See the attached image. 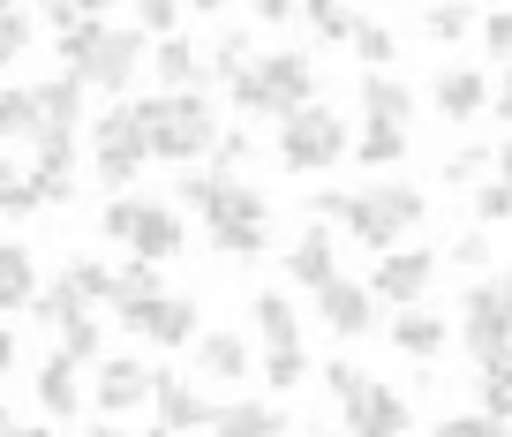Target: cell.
Returning <instances> with one entry per match:
<instances>
[{
  "mask_svg": "<svg viewBox=\"0 0 512 437\" xmlns=\"http://www.w3.org/2000/svg\"><path fill=\"white\" fill-rule=\"evenodd\" d=\"M430 219V196L415 181L377 174L369 189H317L309 196V227H347V242H362L369 257H392L407 249V234Z\"/></svg>",
  "mask_w": 512,
  "mask_h": 437,
  "instance_id": "1",
  "label": "cell"
},
{
  "mask_svg": "<svg viewBox=\"0 0 512 437\" xmlns=\"http://www.w3.org/2000/svg\"><path fill=\"white\" fill-rule=\"evenodd\" d=\"M53 53H61V76H76L83 91H106L113 106H121L128 83H136V68L151 61V38L136 31V23H106V8H98L83 31L53 38Z\"/></svg>",
  "mask_w": 512,
  "mask_h": 437,
  "instance_id": "2",
  "label": "cell"
},
{
  "mask_svg": "<svg viewBox=\"0 0 512 437\" xmlns=\"http://www.w3.org/2000/svg\"><path fill=\"white\" fill-rule=\"evenodd\" d=\"M128 114L144 121V144H151V166H196L211 159L219 144V106L211 91H151V98H128Z\"/></svg>",
  "mask_w": 512,
  "mask_h": 437,
  "instance_id": "3",
  "label": "cell"
},
{
  "mask_svg": "<svg viewBox=\"0 0 512 437\" xmlns=\"http://www.w3.org/2000/svg\"><path fill=\"white\" fill-rule=\"evenodd\" d=\"M226 106H234L241 121H287L302 114V106H317V61H309L302 46H279V53H256V68L241 83H226Z\"/></svg>",
  "mask_w": 512,
  "mask_h": 437,
  "instance_id": "4",
  "label": "cell"
},
{
  "mask_svg": "<svg viewBox=\"0 0 512 437\" xmlns=\"http://www.w3.org/2000/svg\"><path fill=\"white\" fill-rule=\"evenodd\" d=\"M98 234L121 242L128 257H144V264H174L181 249H189V219H181L174 204H151V196H106Z\"/></svg>",
  "mask_w": 512,
  "mask_h": 437,
  "instance_id": "5",
  "label": "cell"
},
{
  "mask_svg": "<svg viewBox=\"0 0 512 437\" xmlns=\"http://www.w3.org/2000/svg\"><path fill=\"white\" fill-rule=\"evenodd\" d=\"M354 151V136H347V114H332V106H302V114H287L272 129V159L287 166V174H332L339 159Z\"/></svg>",
  "mask_w": 512,
  "mask_h": 437,
  "instance_id": "6",
  "label": "cell"
},
{
  "mask_svg": "<svg viewBox=\"0 0 512 437\" xmlns=\"http://www.w3.org/2000/svg\"><path fill=\"white\" fill-rule=\"evenodd\" d=\"M144 166H151V144H144V121L128 114V98L106 106V114H91V174H98V189L128 196L144 181Z\"/></svg>",
  "mask_w": 512,
  "mask_h": 437,
  "instance_id": "7",
  "label": "cell"
},
{
  "mask_svg": "<svg viewBox=\"0 0 512 437\" xmlns=\"http://www.w3.org/2000/svg\"><path fill=\"white\" fill-rule=\"evenodd\" d=\"M452 332H460L475 377H482V370H512V309H505V294H497L490 279H467L460 324H452Z\"/></svg>",
  "mask_w": 512,
  "mask_h": 437,
  "instance_id": "8",
  "label": "cell"
},
{
  "mask_svg": "<svg viewBox=\"0 0 512 437\" xmlns=\"http://www.w3.org/2000/svg\"><path fill=\"white\" fill-rule=\"evenodd\" d=\"M113 324H121L128 340H151V347H166V355H181V347H196V332H204V302H196V294H174V287H166L159 302L113 309Z\"/></svg>",
  "mask_w": 512,
  "mask_h": 437,
  "instance_id": "9",
  "label": "cell"
},
{
  "mask_svg": "<svg viewBox=\"0 0 512 437\" xmlns=\"http://www.w3.org/2000/svg\"><path fill=\"white\" fill-rule=\"evenodd\" d=\"M430 279H437V249L407 242V249H392V257H377V272H369L362 287L377 294V309H384V302H392V309H422Z\"/></svg>",
  "mask_w": 512,
  "mask_h": 437,
  "instance_id": "10",
  "label": "cell"
},
{
  "mask_svg": "<svg viewBox=\"0 0 512 437\" xmlns=\"http://www.w3.org/2000/svg\"><path fill=\"white\" fill-rule=\"evenodd\" d=\"M151 377H159V370H151V362H136V355H106V362H98V377H91V407H98V415H144V407H151Z\"/></svg>",
  "mask_w": 512,
  "mask_h": 437,
  "instance_id": "11",
  "label": "cell"
},
{
  "mask_svg": "<svg viewBox=\"0 0 512 437\" xmlns=\"http://www.w3.org/2000/svg\"><path fill=\"white\" fill-rule=\"evenodd\" d=\"M317 317H324V332H332V340H369L384 309H377V294H369L362 279H347V272H339L332 287L317 294Z\"/></svg>",
  "mask_w": 512,
  "mask_h": 437,
  "instance_id": "12",
  "label": "cell"
},
{
  "mask_svg": "<svg viewBox=\"0 0 512 437\" xmlns=\"http://www.w3.org/2000/svg\"><path fill=\"white\" fill-rule=\"evenodd\" d=\"M430 106H437V121L467 129V121L490 114V76H482V68H467V61L437 68V76H430Z\"/></svg>",
  "mask_w": 512,
  "mask_h": 437,
  "instance_id": "13",
  "label": "cell"
},
{
  "mask_svg": "<svg viewBox=\"0 0 512 437\" xmlns=\"http://www.w3.org/2000/svg\"><path fill=\"white\" fill-rule=\"evenodd\" d=\"M339 415H347V437H407V430H415V407H407V392H400V385H377V377H369L362 400L339 407Z\"/></svg>",
  "mask_w": 512,
  "mask_h": 437,
  "instance_id": "14",
  "label": "cell"
},
{
  "mask_svg": "<svg viewBox=\"0 0 512 437\" xmlns=\"http://www.w3.org/2000/svg\"><path fill=\"white\" fill-rule=\"evenodd\" d=\"M279 264H287V287L324 294V287L339 279V234H332V227H302V234L287 242V257H279Z\"/></svg>",
  "mask_w": 512,
  "mask_h": 437,
  "instance_id": "15",
  "label": "cell"
},
{
  "mask_svg": "<svg viewBox=\"0 0 512 437\" xmlns=\"http://www.w3.org/2000/svg\"><path fill=\"white\" fill-rule=\"evenodd\" d=\"M31 196L38 204H68L76 196V136H53V129H38V159H31Z\"/></svg>",
  "mask_w": 512,
  "mask_h": 437,
  "instance_id": "16",
  "label": "cell"
},
{
  "mask_svg": "<svg viewBox=\"0 0 512 437\" xmlns=\"http://www.w3.org/2000/svg\"><path fill=\"white\" fill-rule=\"evenodd\" d=\"M31 392H38V407H46V422H76V415H83V400H91V392H83V370L61 355V347L38 362Z\"/></svg>",
  "mask_w": 512,
  "mask_h": 437,
  "instance_id": "17",
  "label": "cell"
},
{
  "mask_svg": "<svg viewBox=\"0 0 512 437\" xmlns=\"http://www.w3.org/2000/svg\"><path fill=\"white\" fill-rule=\"evenodd\" d=\"M384 340H392V355H407V362H437L452 347V317H437V309H400V317L384 324Z\"/></svg>",
  "mask_w": 512,
  "mask_h": 437,
  "instance_id": "18",
  "label": "cell"
},
{
  "mask_svg": "<svg viewBox=\"0 0 512 437\" xmlns=\"http://www.w3.org/2000/svg\"><path fill=\"white\" fill-rule=\"evenodd\" d=\"M31 98H38V121H46L53 136H76L83 121H91V91H83L76 76H61V68H53V76H38Z\"/></svg>",
  "mask_w": 512,
  "mask_h": 437,
  "instance_id": "19",
  "label": "cell"
},
{
  "mask_svg": "<svg viewBox=\"0 0 512 437\" xmlns=\"http://www.w3.org/2000/svg\"><path fill=\"white\" fill-rule=\"evenodd\" d=\"M151 407H159V430H174V437L181 430H211V415H219V407H211L196 385H181L174 370L151 377Z\"/></svg>",
  "mask_w": 512,
  "mask_h": 437,
  "instance_id": "20",
  "label": "cell"
},
{
  "mask_svg": "<svg viewBox=\"0 0 512 437\" xmlns=\"http://www.w3.org/2000/svg\"><path fill=\"white\" fill-rule=\"evenodd\" d=\"M354 106H362L369 129H407V121H415V83H400V76H362V83H354Z\"/></svg>",
  "mask_w": 512,
  "mask_h": 437,
  "instance_id": "21",
  "label": "cell"
},
{
  "mask_svg": "<svg viewBox=\"0 0 512 437\" xmlns=\"http://www.w3.org/2000/svg\"><path fill=\"white\" fill-rule=\"evenodd\" d=\"M189 362H196L204 385H241V377H249V340H241V332H196Z\"/></svg>",
  "mask_w": 512,
  "mask_h": 437,
  "instance_id": "22",
  "label": "cell"
},
{
  "mask_svg": "<svg viewBox=\"0 0 512 437\" xmlns=\"http://www.w3.org/2000/svg\"><path fill=\"white\" fill-rule=\"evenodd\" d=\"M249 332H256L264 347H302L294 294H287V287H256V294H249Z\"/></svg>",
  "mask_w": 512,
  "mask_h": 437,
  "instance_id": "23",
  "label": "cell"
},
{
  "mask_svg": "<svg viewBox=\"0 0 512 437\" xmlns=\"http://www.w3.org/2000/svg\"><path fill=\"white\" fill-rule=\"evenodd\" d=\"M151 76H159V91H204V46L159 38V46H151Z\"/></svg>",
  "mask_w": 512,
  "mask_h": 437,
  "instance_id": "24",
  "label": "cell"
},
{
  "mask_svg": "<svg viewBox=\"0 0 512 437\" xmlns=\"http://www.w3.org/2000/svg\"><path fill=\"white\" fill-rule=\"evenodd\" d=\"M204 227H272V196L256 189V181L226 174V189H219V211H211Z\"/></svg>",
  "mask_w": 512,
  "mask_h": 437,
  "instance_id": "25",
  "label": "cell"
},
{
  "mask_svg": "<svg viewBox=\"0 0 512 437\" xmlns=\"http://www.w3.org/2000/svg\"><path fill=\"white\" fill-rule=\"evenodd\" d=\"M211 437H287V415L272 400H226L211 415Z\"/></svg>",
  "mask_w": 512,
  "mask_h": 437,
  "instance_id": "26",
  "label": "cell"
},
{
  "mask_svg": "<svg viewBox=\"0 0 512 437\" xmlns=\"http://www.w3.org/2000/svg\"><path fill=\"white\" fill-rule=\"evenodd\" d=\"M31 294H38V257L23 242H0V317L31 309Z\"/></svg>",
  "mask_w": 512,
  "mask_h": 437,
  "instance_id": "27",
  "label": "cell"
},
{
  "mask_svg": "<svg viewBox=\"0 0 512 437\" xmlns=\"http://www.w3.org/2000/svg\"><path fill=\"white\" fill-rule=\"evenodd\" d=\"M159 294H166V264L128 257V264H113V302L106 309H136V302H159Z\"/></svg>",
  "mask_w": 512,
  "mask_h": 437,
  "instance_id": "28",
  "label": "cell"
},
{
  "mask_svg": "<svg viewBox=\"0 0 512 437\" xmlns=\"http://www.w3.org/2000/svg\"><path fill=\"white\" fill-rule=\"evenodd\" d=\"M38 98L31 83H0V144H38Z\"/></svg>",
  "mask_w": 512,
  "mask_h": 437,
  "instance_id": "29",
  "label": "cell"
},
{
  "mask_svg": "<svg viewBox=\"0 0 512 437\" xmlns=\"http://www.w3.org/2000/svg\"><path fill=\"white\" fill-rule=\"evenodd\" d=\"M61 287L76 294L83 309H106V302H113V264H98V257H68V264H61Z\"/></svg>",
  "mask_w": 512,
  "mask_h": 437,
  "instance_id": "30",
  "label": "cell"
},
{
  "mask_svg": "<svg viewBox=\"0 0 512 437\" xmlns=\"http://www.w3.org/2000/svg\"><path fill=\"white\" fill-rule=\"evenodd\" d=\"M31 317H38V332H53V340H61L68 324H76V317H91V309H83V302H76V294H68V287H61V279H46V287H38V294H31Z\"/></svg>",
  "mask_w": 512,
  "mask_h": 437,
  "instance_id": "31",
  "label": "cell"
},
{
  "mask_svg": "<svg viewBox=\"0 0 512 437\" xmlns=\"http://www.w3.org/2000/svg\"><path fill=\"white\" fill-rule=\"evenodd\" d=\"M249 68H256V46H249L241 31H226L219 46H204V76H211V83H241Z\"/></svg>",
  "mask_w": 512,
  "mask_h": 437,
  "instance_id": "32",
  "label": "cell"
},
{
  "mask_svg": "<svg viewBox=\"0 0 512 437\" xmlns=\"http://www.w3.org/2000/svg\"><path fill=\"white\" fill-rule=\"evenodd\" d=\"M219 189H226V174H211V166L204 174H181L174 181V211L181 219H211V211H219Z\"/></svg>",
  "mask_w": 512,
  "mask_h": 437,
  "instance_id": "33",
  "label": "cell"
},
{
  "mask_svg": "<svg viewBox=\"0 0 512 437\" xmlns=\"http://www.w3.org/2000/svg\"><path fill=\"white\" fill-rule=\"evenodd\" d=\"M354 61H362V76H392V61H400V38L384 31V23L362 16V31H354Z\"/></svg>",
  "mask_w": 512,
  "mask_h": 437,
  "instance_id": "34",
  "label": "cell"
},
{
  "mask_svg": "<svg viewBox=\"0 0 512 437\" xmlns=\"http://www.w3.org/2000/svg\"><path fill=\"white\" fill-rule=\"evenodd\" d=\"M354 159H362L369 174L400 166V159H407V129H369V121H362V136H354Z\"/></svg>",
  "mask_w": 512,
  "mask_h": 437,
  "instance_id": "35",
  "label": "cell"
},
{
  "mask_svg": "<svg viewBox=\"0 0 512 437\" xmlns=\"http://www.w3.org/2000/svg\"><path fill=\"white\" fill-rule=\"evenodd\" d=\"M31 46H38V16H31V8H8V0H0V68H16Z\"/></svg>",
  "mask_w": 512,
  "mask_h": 437,
  "instance_id": "36",
  "label": "cell"
},
{
  "mask_svg": "<svg viewBox=\"0 0 512 437\" xmlns=\"http://www.w3.org/2000/svg\"><path fill=\"white\" fill-rule=\"evenodd\" d=\"M61 355L76 362V370H98V362H106V324H98V317H76V324L61 332Z\"/></svg>",
  "mask_w": 512,
  "mask_h": 437,
  "instance_id": "37",
  "label": "cell"
},
{
  "mask_svg": "<svg viewBox=\"0 0 512 437\" xmlns=\"http://www.w3.org/2000/svg\"><path fill=\"white\" fill-rule=\"evenodd\" d=\"M211 257H264L272 249V227H204Z\"/></svg>",
  "mask_w": 512,
  "mask_h": 437,
  "instance_id": "38",
  "label": "cell"
},
{
  "mask_svg": "<svg viewBox=\"0 0 512 437\" xmlns=\"http://www.w3.org/2000/svg\"><path fill=\"white\" fill-rule=\"evenodd\" d=\"M38 196H31V181H23V166L8 159V151H0V219H38Z\"/></svg>",
  "mask_w": 512,
  "mask_h": 437,
  "instance_id": "39",
  "label": "cell"
},
{
  "mask_svg": "<svg viewBox=\"0 0 512 437\" xmlns=\"http://www.w3.org/2000/svg\"><path fill=\"white\" fill-rule=\"evenodd\" d=\"M467 211H475L482 234L505 227V219H512V189H505V181H475V189H467Z\"/></svg>",
  "mask_w": 512,
  "mask_h": 437,
  "instance_id": "40",
  "label": "cell"
},
{
  "mask_svg": "<svg viewBox=\"0 0 512 437\" xmlns=\"http://www.w3.org/2000/svg\"><path fill=\"white\" fill-rule=\"evenodd\" d=\"M309 377V347H264V385L272 392H294Z\"/></svg>",
  "mask_w": 512,
  "mask_h": 437,
  "instance_id": "41",
  "label": "cell"
},
{
  "mask_svg": "<svg viewBox=\"0 0 512 437\" xmlns=\"http://www.w3.org/2000/svg\"><path fill=\"white\" fill-rule=\"evenodd\" d=\"M302 23L324 38V46H354V31H362V16H354V8H302Z\"/></svg>",
  "mask_w": 512,
  "mask_h": 437,
  "instance_id": "42",
  "label": "cell"
},
{
  "mask_svg": "<svg viewBox=\"0 0 512 437\" xmlns=\"http://www.w3.org/2000/svg\"><path fill=\"white\" fill-rule=\"evenodd\" d=\"M475 415L512 422V370H482V377H475Z\"/></svg>",
  "mask_w": 512,
  "mask_h": 437,
  "instance_id": "43",
  "label": "cell"
},
{
  "mask_svg": "<svg viewBox=\"0 0 512 437\" xmlns=\"http://www.w3.org/2000/svg\"><path fill=\"white\" fill-rule=\"evenodd\" d=\"M430 437H512V422L475 415V407H467V415H437V422H430Z\"/></svg>",
  "mask_w": 512,
  "mask_h": 437,
  "instance_id": "44",
  "label": "cell"
},
{
  "mask_svg": "<svg viewBox=\"0 0 512 437\" xmlns=\"http://www.w3.org/2000/svg\"><path fill=\"white\" fill-rule=\"evenodd\" d=\"M128 23H136L151 46H159V38H181V0H144V8H136Z\"/></svg>",
  "mask_w": 512,
  "mask_h": 437,
  "instance_id": "45",
  "label": "cell"
},
{
  "mask_svg": "<svg viewBox=\"0 0 512 437\" xmlns=\"http://www.w3.org/2000/svg\"><path fill=\"white\" fill-rule=\"evenodd\" d=\"M490 257H497V249H490V234H482V227H467V234H452V242H445V264H460V272H490Z\"/></svg>",
  "mask_w": 512,
  "mask_h": 437,
  "instance_id": "46",
  "label": "cell"
},
{
  "mask_svg": "<svg viewBox=\"0 0 512 437\" xmlns=\"http://www.w3.org/2000/svg\"><path fill=\"white\" fill-rule=\"evenodd\" d=\"M362 385H369V370H362V362H347V355H332V362H324V392H332L339 407H354V400H362Z\"/></svg>",
  "mask_w": 512,
  "mask_h": 437,
  "instance_id": "47",
  "label": "cell"
},
{
  "mask_svg": "<svg viewBox=\"0 0 512 437\" xmlns=\"http://www.w3.org/2000/svg\"><path fill=\"white\" fill-rule=\"evenodd\" d=\"M475 23H482V16H467V8H422V31H430L437 46H460Z\"/></svg>",
  "mask_w": 512,
  "mask_h": 437,
  "instance_id": "48",
  "label": "cell"
},
{
  "mask_svg": "<svg viewBox=\"0 0 512 437\" xmlns=\"http://www.w3.org/2000/svg\"><path fill=\"white\" fill-rule=\"evenodd\" d=\"M445 181H452V189H475V181H490V151H482V144L452 151V159H445Z\"/></svg>",
  "mask_w": 512,
  "mask_h": 437,
  "instance_id": "49",
  "label": "cell"
},
{
  "mask_svg": "<svg viewBox=\"0 0 512 437\" xmlns=\"http://www.w3.org/2000/svg\"><path fill=\"white\" fill-rule=\"evenodd\" d=\"M249 129H241V121H234V129H219V144H211V174H234V166H249Z\"/></svg>",
  "mask_w": 512,
  "mask_h": 437,
  "instance_id": "50",
  "label": "cell"
},
{
  "mask_svg": "<svg viewBox=\"0 0 512 437\" xmlns=\"http://www.w3.org/2000/svg\"><path fill=\"white\" fill-rule=\"evenodd\" d=\"M475 31H482V46H490V53H505V68H512V8H490V16H482Z\"/></svg>",
  "mask_w": 512,
  "mask_h": 437,
  "instance_id": "51",
  "label": "cell"
},
{
  "mask_svg": "<svg viewBox=\"0 0 512 437\" xmlns=\"http://www.w3.org/2000/svg\"><path fill=\"white\" fill-rule=\"evenodd\" d=\"M249 16H256V23H279V31H287V23H302V8H294V0H256Z\"/></svg>",
  "mask_w": 512,
  "mask_h": 437,
  "instance_id": "52",
  "label": "cell"
},
{
  "mask_svg": "<svg viewBox=\"0 0 512 437\" xmlns=\"http://www.w3.org/2000/svg\"><path fill=\"white\" fill-rule=\"evenodd\" d=\"M490 114H497V121H505V136H512V68H505V76H497V83H490Z\"/></svg>",
  "mask_w": 512,
  "mask_h": 437,
  "instance_id": "53",
  "label": "cell"
},
{
  "mask_svg": "<svg viewBox=\"0 0 512 437\" xmlns=\"http://www.w3.org/2000/svg\"><path fill=\"white\" fill-rule=\"evenodd\" d=\"M490 181H505V189H512V136L490 151Z\"/></svg>",
  "mask_w": 512,
  "mask_h": 437,
  "instance_id": "54",
  "label": "cell"
},
{
  "mask_svg": "<svg viewBox=\"0 0 512 437\" xmlns=\"http://www.w3.org/2000/svg\"><path fill=\"white\" fill-rule=\"evenodd\" d=\"M16 355H23V347H16V332H8V324H0V377L16 370Z\"/></svg>",
  "mask_w": 512,
  "mask_h": 437,
  "instance_id": "55",
  "label": "cell"
},
{
  "mask_svg": "<svg viewBox=\"0 0 512 437\" xmlns=\"http://www.w3.org/2000/svg\"><path fill=\"white\" fill-rule=\"evenodd\" d=\"M490 287H497V294H505V309H512V257H505V264H497V279H490Z\"/></svg>",
  "mask_w": 512,
  "mask_h": 437,
  "instance_id": "56",
  "label": "cell"
},
{
  "mask_svg": "<svg viewBox=\"0 0 512 437\" xmlns=\"http://www.w3.org/2000/svg\"><path fill=\"white\" fill-rule=\"evenodd\" d=\"M8 437H53V422H16Z\"/></svg>",
  "mask_w": 512,
  "mask_h": 437,
  "instance_id": "57",
  "label": "cell"
},
{
  "mask_svg": "<svg viewBox=\"0 0 512 437\" xmlns=\"http://www.w3.org/2000/svg\"><path fill=\"white\" fill-rule=\"evenodd\" d=\"M83 437H128V430H113V422H91V430H83Z\"/></svg>",
  "mask_w": 512,
  "mask_h": 437,
  "instance_id": "58",
  "label": "cell"
},
{
  "mask_svg": "<svg viewBox=\"0 0 512 437\" xmlns=\"http://www.w3.org/2000/svg\"><path fill=\"white\" fill-rule=\"evenodd\" d=\"M8 430H16V407H8V400H0V437H8Z\"/></svg>",
  "mask_w": 512,
  "mask_h": 437,
  "instance_id": "59",
  "label": "cell"
},
{
  "mask_svg": "<svg viewBox=\"0 0 512 437\" xmlns=\"http://www.w3.org/2000/svg\"><path fill=\"white\" fill-rule=\"evenodd\" d=\"M144 437H174V430H159V422H151V430H144Z\"/></svg>",
  "mask_w": 512,
  "mask_h": 437,
  "instance_id": "60",
  "label": "cell"
},
{
  "mask_svg": "<svg viewBox=\"0 0 512 437\" xmlns=\"http://www.w3.org/2000/svg\"><path fill=\"white\" fill-rule=\"evenodd\" d=\"M309 437H339V430H309Z\"/></svg>",
  "mask_w": 512,
  "mask_h": 437,
  "instance_id": "61",
  "label": "cell"
}]
</instances>
